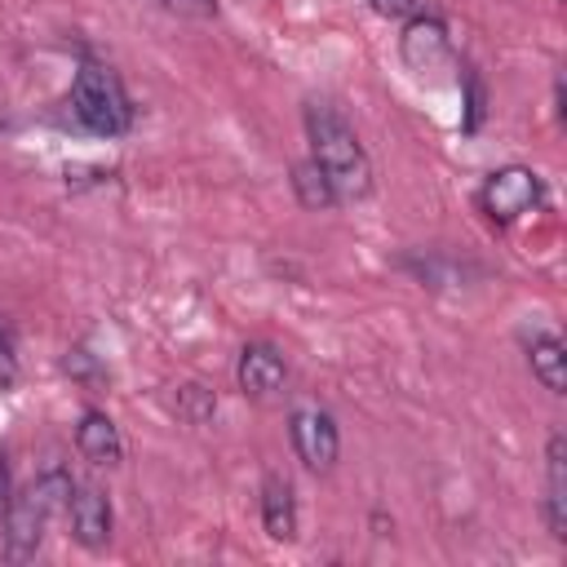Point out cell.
I'll return each instance as SVG.
<instances>
[{
	"instance_id": "6da1fadb",
	"label": "cell",
	"mask_w": 567,
	"mask_h": 567,
	"mask_svg": "<svg viewBox=\"0 0 567 567\" xmlns=\"http://www.w3.org/2000/svg\"><path fill=\"white\" fill-rule=\"evenodd\" d=\"M306 133L315 146V164L328 173L337 199H363L372 190V164H368V151L359 146L354 128L332 106L310 102L306 106Z\"/></svg>"
},
{
	"instance_id": "4fadbf2b",
	"label": "cell",
	"mask_w": 567,
	"mask_h": 567,
	"mask_svg": "<svg viewBox=\"0 0 567 567\" xmlns=\"http://www.w3.org/2000/svg\"><path fill=\"white\" fill-rule=\"evenodd\" d=\"M292 190H297V199H301L306 208H332V204H337V190H332L328 173H323L315 159H301V164L292 168Z\"/></svg>"
},
{
	"instance_id": "52a82bcc",
	"label": "cell",
	"mask_w": 567,
	"mask_h": 567,
	"mask_svg": "<svg viewBox=\"0 0 567 567\" xmlns=\"http://www.w3.org/2000/svg\"><path fill=\"white\" fill-rule=\"evenodd\" d=\"M66 518H71V536L84 549H102L111 540V501L97 487H71Z\"/></svg>"
},
{
	"instance_id": "8992f818",
	"label": "cell",
	"mask_w": 567,
	"mask_h": 567,
	"mask_svg": "<svg viewBox=\"0 0 567 567\" xmlns=\"http://www.w3.org/2000/svg\"><path fill=\"white\" fill-rule=\"evenodd\" d=\"M235 377H239V390H244V394H252V399H270V394H279V385L288 381V363H284V354H279L275 346L252 341V346L239 350V368H235Z\"/></svg>"
},
{
	"instance_id": "3957f363",
	"label": "cell",
	"mask_w": 567,
	"mask_h": 567,
	"mask_svg": "<svg viewBox=\"0 0 567 567\" xmlns=\"http://www.w3.org/2000/svg\"><path fill=\"white\" fill-rule=\"evenodd\" d=\"M49 514H53V501L40 492V483H27L18 496H9V505H4V554L13 563L35 558Z\"/></svg>"
},
{
	"instance_id": "277c9868",
	"label": "cell",
	"mask_w": 567,
	"mask_h": 567,
	"mask_svg": "<svg viewBox=\"0 0 567 567\" xmlns=\"http://www.w3.org/2000/svg\"><path fill=\"white\" fill-rule=\"evenodd\" d=\"M545 186L532 168L523 164H509V168H496L487 182H483V208L496 217V221H514L523 213H532L540 204Z\"/></svg>"
},
{
	"instance_id": "2e32d148",
	"label": "cell",
	"mask_w": 567,
	"mask_h": 567,
	"mask_svg": "<svg viewBox=\"0 0 567 567\" xmlns=\"http://www.w3.org/2000/svg\"><path fill=\"white\" fill-rule=\"evenodd\" d=\"M461 80H465V93H470V111H465V133H474V128L483 124V84H478V75H474V71H465Z\"/></svg>"
},
{
	"instance_id": "7a4b0ae2",
	"label": "cell",
	"mask_w": 567,
	"mask_h": 567,
	"mask_svg": "<svg viewBox=\"0 0 567 567\" xmlns=\"http://www.w3.org/2000/svg\"><path fill=\"white\" fill-rule=\"evenodd\" d=\"M71 111L75 120L89 128V133H102V137H115L133 124V106H128V93L124 84L115 80V71L97 66V62H84L75 71V84H71Z\"/></svg>"
},
{
	"instance_id": "ac0fdd59",
	"label": "cell",
	"mask_w": 567,
	"mask_h": 567,
	"mask_svg": "<svg viewBox=\"0 0 567 567\" xmlns=\"http://www.w3.org/2000/svg\"><path fill=\"white\" fill-rule=\"evenodd\" d=\"M372 9L381 18H412L416 13V0H372Z\"/></svg>"
},
{
	"instance_id": "5b68a950",
	"label": "cell",
	"mask_w": 567,
	"mask_h": 567,
	"mask_svg": "<svg viewBox=\"0 0 567 567\" xmlns=\"http://www.w3.org/2000/svg\"><path fill=\"white\" fill-rule=\"evenodd\" d=\"M288 430H292V447H297V456H301L306 470H319L323 474V470L337 465L341 434H337L332 412H323V408H297Z\"/></svg>"
},
{
	"instance_id": "8fae6325",
	"label": "cell",
	"mask_w": 567,
	"mask_h": 567,
	"mask_svg": "<svg viewBox=\"0 0 567 567\" xmlns=\"http://www.w3.org/2000/svg\"><path fill=\"white\" fill-rule=\"evenodd\" d=\"M527 359H532V372L536 381L549 390V394H563L567 390V350L554 332H536L532 346H527Z\"/></svg>"
},
{
	"instance_id": "ba28073f",
	"label": "cell",
	"mask_w": 567,
	"mask_h": 567,
	"mask_svg": "<svg viewBox=\"0 0 567 567\" xmlns=\"http://www.w3.org/2000/svg\"><path fill=\"white\" fill-rule=\"evenodd\" d=\"M399 49H403V62H408L412 71H434V66L447 62V31H443L439 18L416 13V18L403 27Z\"/></svg>"
},
{
	"instance_id": "9c48e42d",
	"label": "cell",
	"mask_w": 567,
	"mask_h": 567,
	"mask_svg": "<svg viewBox=\"0 0 567 567\" xmlns=\"http://www.w3.org/2000/svg\"><path fill=\"white\" fill-rule=\"evenodd\" d=\"M75 447L93 465H120L124 461V439L106 412H84L75 425Z\"/></svg>"
},
{
	"instance_id": "9a60e30c",
	"label": "cell",
	"mask_w": 567,
	"mask_h": 567,
	"mask_svg": "<svg viewBox=\"0 0 567 567\" xmlns=\"http://www.w3.org/2000/svg\"><path fill=\"white\" fill-rule=\"evenodd\" d=\"M18 381V350H13V328L0 319V390Z\"/></svg>"
},
{
	"instance_id": "5bb4252c",
	"label": "cell",
	"mask_w": 567,
	"mask_h": 567,
	"mask_svg": "<svg viewBox=\"0 0 567 567\" xmlns=\"http://www.w3.org/2000/svg\"><path fill=\"white\" fill-rule=\"evenodd\" d=\"M177 399H182V403H177V412H182L186 421H204V416L213 412V394H208L204 385H182V390H177Z\"/></svg>"
},
{
	"instance_id": "d6986e66",
	"label": "cell",
	"mask_w": 567,
	"mask_h": 567,
	"mask_svg": "<svg viewBox=\"0 0 567 567\" xmlns=\"http://www.w3.org/2000/svg\"><path fill=\"white\" fill-rule=\"evenodd\" d=\"M4 492H9V456L0 447V501H4Z\"/></svg>"
},
{
	"instance_id": "7c38bea8",
	"label": "cell",
	"mask_w": 567,
	"mask_h": 567,
	"mask_svg": "<svg viewBox=\"0 0 567 567\" xmlns=\"http://www.w3.org/2000/svg\"><path fill=\"white\" fill-rule=\"evenodd\" d=\"M549 532L563 540L567 536V439L554 434L549 439Z\"/></svg>"
},
{
	"instance_id": "30bf717a",
	"label": "cell",
	"mask_w": 567,
	"mask_h": 567,
	"mask_svg": "<svg viewBox=\"0 0 567 567\" xmlns=\"http://www.w3.org/2000/svg\"><path fill=\"white\" fill-rule=\"evenodd\" d=\"M261 523L270 540H292L297 536V501H292V483L270 474L261 483Z\"/></svg>"
},
{
	"instance_id": "e0dca14e",
	"label": "cell",
	"mask_w": 567,
	"mask_h": 567,
	"mask_svg": "<svg viewBox=\"0 0 567 567\" xmlns=\"http://www.w3.org/2000/svg\"><path fill=\"white\" fill-rule=\"evenodd\" d=\"M159 4L182 13V18H213L217 13V0H159Z\"/></svg>"
}]
</instances>
